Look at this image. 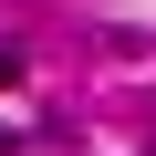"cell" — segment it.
I'll return each instance as SVG.
<instances>
[{
	"label": "cell",
	"instance_id": "6da1fadb",
	"mask_svg": "<svg viewBox=\"0 0 156 156\" xmlns=\"http://www.w3.org/2000/svg\"><path fill=\"white\" fill-rule=\"evenodd\" d=\"M11 73H21V52H0V83H11Z\"/></svg>",
	"mask_w": 156,
	"mask_h": 156
},
{
	"label": "cell",
	"instance_id": "7a4b0ae2",
	"mask_svg": "<svg viewBox=\"0 0 156 156\" xmlns=\"http://www.w3.org/2000/svg\"><path fill=\"white\" fill-rule=\"evenodd\" d=\"M0 156H11V125H0Z\"/></svg>",
	"mask_w": 156,
	"mask_h": 156
}]
</instances>
